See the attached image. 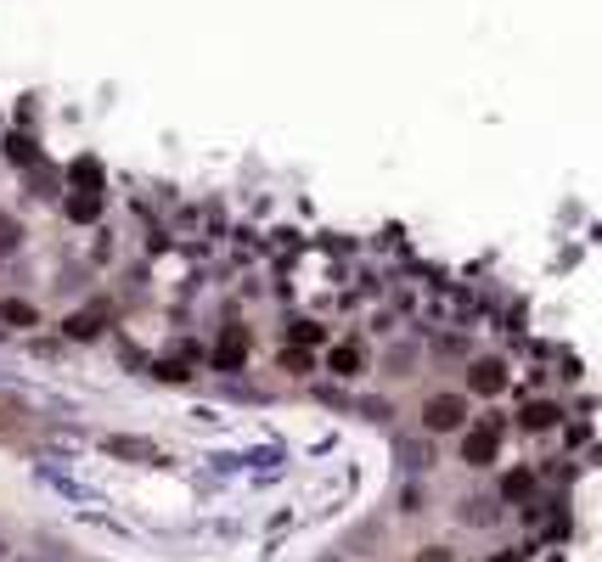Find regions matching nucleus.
<instances>
[{"label": "nucleus", "mask_w": 602, "mask_h": 562, "mask_svg": "<svg viewBox=\"0 0 602 562\" xmlns=\"http://www.w3.org/2000/svg\"><path fill=\"white\" fill-rule=\"evenodd\" d=\"M507 383H512V371H507V360H495V355H484V360L467 366V393H479V400L507 393Z\"/></svg>", "instance_id": "nucleus-4"}, {"label": "nucleus", "mask_w": 602, "mask_h": 562, "mask_svg": "<svg viewBox=\"0 0 602 562\" xmlns=\"http://www.w3.org/2000/svg\"><path fill=\"white\" fill-rule=\"evenodd\" d=\"M6 158L17 163V169H34V163H39V152H34V141H29V135H17V130L6 135Z\"/></svg>", "instance_id": "nucleus-12"}, {"label": "nucleus", "mask_w": 602, "mask_h": 562, "mask_svg": "<svg viewBox=\"0 0 602 562\" xmlns=\"http://www.w3.org/2000/svg\"><path fill=\"white\" fill-rule=\"evenodd\" d=\"M101 326H108V304H91V309H79V316H68V321H62V332H68L74 343H91Z\"/></svg>", "instance_id": "nucleus-7"}, {"label": "nucleus", "mask_w": 602, "mask_h": 562, "mask_svg": "<svg viewBox=\"0 0 602 562\" xmlns=\"http://www.w3.org/2000/svg\"><path fill=\"white\" fill-rule=\"evenodd\" d=\"M490 562H518V557H490Z\"/></svg>", "instance_id": "nucleus-18"}, {"label": "nucleus", "mask_w": 602, "mask_h": 562, "mask_svg": "<svg viewBox=\"0 0 602 562\" xmlns=\"http://www.w3.org/2000/svg\"><path fill=\"white\" fill-rule=\"evenodd\" d=\"M495 455H502V422H495V416L462 428V462H467V467H490Z\"/></svg>", "instance_id": "nucleus-2"}, {"label": "nucleus", "mask_w": 602, "mask_h": 562, "mask_svg": "<svg viewBox=\"0 0 602 562\" xmlns=\"http://www.w3.org/2000/svg\"><path fill=\"white\" fill-rule=\"evenodd\" d=\"M68 186L74 192H101V163L96 158H74L68 163Z\"/></svg>", "instance_id": "nucleus-11"}, {"label": "nucleus", "mask_w": 602, "mask_h": 562, "mask_svg": "<svg viewBox=\"0 0 602 562\" xmlns=\"http://www.w3.org/2000/svg\"><path fill=\"white\" fill-rule=\"evenodd\" d=\"M417 562H450V551H445V546H428V551H423Z\"/></svg>", "instance_id": "nucleus-17"}, {"label": "nucleus", "mask_w": 602, "mask_h": 562, "mask_svg": "<svg viewBox=\"0 0 602 562\" xmlns=\"http://www.w3.org/2000/svg\"><path fill=\"white\" fill-rule=\"evenodd\" d=\"M423 428L428 433H462L467 428V393H428L423 400Z\"/></svg>", "instance_id": "nucleus-1"}, {"label": "nucleus", "mask_w": 602, "mask_h": 562, "mask_svg": "<svg viewBox=\"0 0 602 562\" xmlns=\"http://www.w3.org/2000/svg\"><path fill=\"white\" fill-rule=\"evenodd\" d=\"M282 343H287V349H321V343H327V326L310 321V316H304V321H287Z\"/></svg>", "instance_id": "nucleus-9"}, {"label": "nucleus", "mask_w": 602, "mask_h": 562, "mask_svg": "<svg viewBox=\"0 0 602 562\" xmlns=\"http://www.w3.org/2000/svg\"><path fill=\"white\" fill-rule=\"evenodd\" d=\"M0 326L6 332H29V326H39V309L29 298H0Z\"/></svg>", "instance_id": "nucleus-10"}, {"label": "nucleus", "mask_w": 602, "mask_h": 562, "mask_svg": "<svg viewBox=\"0 0 602 562\" xmlns=\"http://www.w3.org/2000/svg\"><path fill=\"white\" fill-rule=\"evenodd\" d=\"M276 366L287 371V377H304V371H310V349H287V343H282V355H276Z\"/></svg>", "instance_id": "nucleus-15"}, {"label": "nucleus", "mask_w": 602, "mask_h": 562, "mask_svg": "<svg viewBox=\"0 0 602 562\" xmlns=\"http://www.w3.org/2000/svg\"><path fill=\"white\" fill-rule=\"evenodd\" d=\"M327 371H332V377H361V371H366V349L355 343V338H344V343H327Z\"/></svg>", "instance_id": "nucleus-5"}, {"label": "nucleus", "mask_w": 602, "mask_h": 562, "mask_svg": "<svg viewBox=\"0 0 602 562\" xmlns=\"http://www.w3.org/2000/svg\"><path fill=\"white\" fill-rule=\"evenodd\" d=\"M101 214H108V192H68L62 197V220H74V225H96Z\"/></svg>", "instance_id": "nucleus-6"}, {"label": "nucleus", "mask_w": 602, "mask_h": 562, "mask_svg": "<svg viewBox=\"0 0 602 562\" xmlns=\"http://www.w3.org/2000/svg\"><path fill=\"white\" fill-rule=\"evenodd\" d=\"M557 422H563V411H557L552 400H529L524 411H518V428H524V433H546Z\"/></svg>", "instance_id": "nucleus-8"}, {"label": "nucleus", "mask_w": 602, "mask_h": 562, "mask_svg": "<svg viewBox=\"0 0 602 562\" xmlns=\"http://www.w3.org/2000/svg\"><path fill=\"white\" fill-rule=\"evenodd\" d=\"M529 489H535V472H524V467H518V472H507V478H502V495H507V501H524Z\"/></svg>", "instance_id": "nucleus-13"}, {"label": "nucleus", "mask_w": 602, "mask_h": 562, "mask_svg": "<svg viewBox=\"0 0 602 562\" xmlns=\"http://www.w3.org/2000/svg\"><path fill=\"white\" fill-rule=\"evenodd\" d=\"M248 355H254V338H248V326H237V321L220 326V338H214V349H209L214 371H242Z\"/></svg>", "instance_id": "nucleus-3"}, {"label": "nucleus", "mask_w": 602, "mask_h": 562, "mask_svg": "<svg viewBox=\"0 0 602 562\" xmlns=\"http://www.w3.org/2000/svg\"><path fill=\"white\" fill-rule=\"evenodd\" d=\"M17 247H23V225H17L12 214H0V259L17 254Z\"/></svg>", "instance_id": "nucleus-14"}, {"label": "nucleus", "mask_w": 602, "mask_h": 562, "mask_svg": "<svg viewBox=\"0 0 602 562\" xmlns=\"http://www.w3.org/2000/svg\"><path fill=\"white\" fill-rule=\"evenodd\" d=\"M108 450H113V455H147V462L158 455L153 445H135V439H108Z\"/></svg>", "instance_id": "nucleus-16"}]
</instances>
